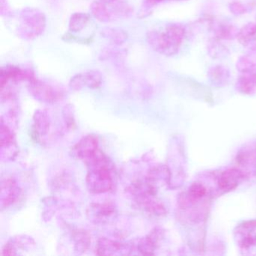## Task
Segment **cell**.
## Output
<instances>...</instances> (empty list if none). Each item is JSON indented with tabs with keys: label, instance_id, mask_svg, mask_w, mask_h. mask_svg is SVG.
I'll use <instances>...</instances> for the list:
<instances>
[{
	"label": "cell",
	"instance_id": "obj_1",
	"mask_svg": "<svg viewBox=\"0 0 256 256\" xmlns=\"http://www.w3.org/2000/svg\"><path fill=\"white\" fill-rule=\"evenodd\" d=\"M186 30L180 24H169L148 31V44L157 53L164 56L178 54L185 40Z\"/></svg>",
	"mask_w": 256,
	"mask_h": 256
},
{
	"label": "cell",
	"instance_id": "obj_2",
	"mask_svg": "<svg viewBox=\"0 0 256 256\" xmlns=\"http://www.w3.org/2000/svg\"><path fill=\"white\" fill-rule=\"evenodd\" d=\"M86 175V186L94 194L108 192L114 187V166L107 156L89 166Z\"/></svg>",
	"mask_w": 256,
	"mask_h": 256
},
{
	"label": "cell",
	"instance_id": "obj_3",
	"mask_svg": "<svg viewBox=\"0 0 256 256\" xmlns=\"http://www.w3.org/2000/svg\"><path fill=\"white\" fill-rule=\"evenodd\" d=\"M92 16L101 22H110L127 18L132 13L126 0H95L91 6Z\"/></svg>",
	"mask_w": 256,
	"mask_h": 256
},
{
	"label": "cell",
	"instance_id": "obj_4",
	"mask_svg": "<svg viewBox=\"0 0 256 256\" xmlns=\"http://www.w3.org/2000/svg\"><path fill=\"white\" fill-rule=\"evenodd\" d=\"M46 18L44 14L35 8H26L20 14L18 34L25 40H34L44 32Z\"/></svg>",
	"mask_w": 256,
	"mask_h": 256
},
{
	"label": "cell",
	"instance_id": "obj_5",
	"mask_svg": "<svg viewBox=\"0 0 256 256\" xmlns=\"http://www.w3.org/2000/svg\"><path fill=\"white\" fill-rule=\"evenodd\" d=\"M101 150L98 146V140L94 134L82 138L72 148L71 154L74 158L84 162L88 166L96 157Z\"/></svg>",
	"mask_w": 256,
	"mask_h": 256
},
{
	"label": "cell",
	"instance_id": "obj_6",
	"mask_svg": "<svg viewBox=\"0 0 256 256\" xmlns=\"http://www.w3.org/2000/svg\"><path fill=\"white\" fill-rule=\"evenodd\" d=\"M29 84L31 94L38 101L55 103L64 98V90L59 86L42 82L36 78Z\"/></svg>",
	"mask_w": 256,
	"mask_h": 256
},
{
	"label": "cell",
	"instance_id": "obj_7",
	"mask_svg": "<svg viewBox=\"0 0 256 256\" xmlns=\"http://www.w3.org/2000/svg\"><path fill=\"white\" fill-rule=\"evenodd\" d=\"M0 142L1 160L6 162L14 160L18 152L14 128L2 120L0 127Z\"/></svg>",
	"mask_w": 256,
	"mask_h": 256
},
{
	"label": "cell",
	"instance_id": "obj_8",
	"mask_svg": "<svg viewBox=\"0 0 256 256\" xmlns=\"http://www.w3.org/2000/svg\"><path fill=\"white\" fill-rule=\"evenodd\" d=\"M88 216L96 224H104L112 221L118 215V210L112 202L94 203L88 209Z\"/></svg>",
	"mask_w": 256,
	"mask_h": 256
},
{
	"label": "cell",
	"instance_id": "obj_9",
	"mask_svg": "<svg viewBox=\"0 0 256 256\" xmlns=\"http://www.w3.org/2000/svg\"><path fill=\"white\" fill-rule=\"evenodd\" d=\"M102 83V76L96 70L84 72L74 76L70 80V88L74 90H80L84 88L96 89Z\"/></svg>",
	"mask_w": 256,
	"mask_h": 256
},
{
	"label": "cell",
	"instance_id": "obj_10",
	"mask_svg": "<svg viewBox=\"0 0 256 256\" xmlns=\"http://www.w3.org/2000/svg\"><path fill=\"white\" fill-rule=\"evenodd\" d=\"M22 190L12 178H7L1 182L0 204L2 209L14 204L20 196Z\"/></svg>",
	"mask_w": 256,
	"mask_h": 256
},
{
	"label": "cell",
	"instance_id": "obj_11",
	"mask_svg": "<svg viewBox=\"0 0 256 256\" xmlns=\"http://www.w3.org/2000/svg\"><path fill=\"white\" fill-rule=\"evenodd\" d=\"M133 248L126 242H118L112 240L108 238H103L98 240L97 244V254L104 256H112V254H128Z\"/></svg>",
	"mask_w": 256,
	"mask_h": 256
},
{
	"label": "cell",
	"instance_id": "obj_12",
	"mask_svg": "<svg viewBox=\"0 0 256 256\" xmlns=\"http://www.w3.org/2000/svg\"><path fill=\"white\" fill-rule=\"evenodd\" d=\"M50 120L48 114L44 110H38L34 116L32 132L37 140L46 138L50 131Z\"/></svg>",
	"mask_w": 256,
	"mask_h": 256
},
{
	"label": "cell",
	"instance_id": "obj_13",
	"mask_svg": "<svg viewBox=\"0 0 256 256\" xmlns=\"http://www.w3.org/2000/svg\"><path fill=\"white\" fill-rule=\"evenodd\" d=\"M238 244L244 248L256 246V221L242 224L236 232Z\"/></svg>",
	"mask_w": 256,
	"mask_h": 256
},
{
	"label": "cell",
	"instance_id": "obj_14",
	"mask_svg": "<svg viewBox=\"0 0 256 256\" xmlns=\"http://www.w3.org/2000/svg\"><path fill=\"white\" fill-rule=\"evenodd\" d=\"M236 40L248 50H256V20L246 24L240 29Z\"/></svg>",
	"mask_w": 256,
	"mask_h": 256
},
{
	"label": "cell",
	"instance_id": "obj_15",
	"mask_svg": "<svg viewBox=\"0 0 256 256\" xmlns=\"http://www.w3.org/2000/svg\"><path fill=\"white\" fill-rule=\"evenodd\" d=\"M35 245V241L31 236L26 235H19V236L12 238L2 248V254L4 256H16L18 248H28Z\"/></svg>",
	"mask_w": 256,
	"mask_h": 256
},
{
	"label": "cell",
	"instance_id": "obj_16",
	"mask_svg": "<svg viewBox=\"0 0 256 256\" xmlns=\"http://www.w3.org/2000/svg\"><path fill=\"white\" fill-rule=\"evenodd\" d=\"M214 38L220 40H233L236 38L239 30L228 22H216L211 25Z\"/></svg>",
	"mask_w": 256,
	"mask_h": 256
},
{
	"label": "cell",
	"instance_id": "obj_17",
	"mask_svg": "<svg viewBox=\"0 0 256 256\" xmlns=\"http://www.w3.org/2000/svg\"><path fill=\"white\" fill-rule=\"evenodd\" d=\"M161 238V230L158 228L154 229L146 238L140 240L138 242V250L143 254H152Z\"/></svg>",
	"mask_w": 256,
	"mask_h": 256
},
{
	"label": "cell",
	"instance_id": "obj_18",
	"mask_svg": "<svg viewBox=\"0 0 256 256\" xmlns=\"http://www.w3.org/2000/svg\"><path fill=\"white\" fill-rule=\"evenodd\" d=\"M236 68L242 74L256 71V50H250L236 60Z\"/></svg>",
	"mask_w": 256,
	"mask_h": 256
},
{
	"label": "cell",
	"instance_id": "obj_19",
	"mask_svg": "<svg viewBox=\"0 0 256 256\" xmlns=\"http://www.w3.org/2000/svg\"><path fill=\"white\" fill-rule=\"evenodd\" d=\"M208 76L214 84H226L230 78V72L227 67L215 65L208 70Z\"/></svg>",
	"mask_w": 256,
	"mask_h": 256
},
{
	"label": "cell",
	"instance_id": "obj_20",
	"mask_svg": "<svg viewBox=\"0 0 256 256\" xmlns=\"http://www.w3.org/2000/svg\"><path fill=\"white\" fill-rule=\"evenodd\" d=\"M236 88L244 94L256 92V71L242 74L236 82Z\"/></svg>",
	"mask_w": 256,
	"mask_h": 256
},
{
	"label": "cell",
	"instance_id": "obj_21",
	"mask_svg": "<svg viewBox=\"0 0 256 256\" xmlns=\"http://www.w3.org/2000/svg\"><path fill=\"white\" fill-rule=\"evenodd\" d=\"M242 178V175L238 170H228L220 176V187L224 191L233 190L238 186Z\"/></svg>",
	"mask_w": 256,
	"mask_h": 256
},
{
	"label": "cell",
	"instance_id": "obj_22",
	"mask_svg": "<svg viewBox=\"0 0 256 256\" xmlns=\"http://www.w3.org/2000/svg\"><path fill=\"white\" fill-rule=\"evenodd\" d=\"M74 250L78 253L84 252L91 244L90 235L84 230H77L72 235Z\"/></svg>",
	"mask_w": 256,
	"mask_h": 256
},
{
	"label": "cell",
	"instance_id": "obj_23",
	"mask_svg": "<svg viewBox=\"0 0 256 256\" xmlns=\"http://www.w3.org/2000/svg\"><path fill=\"white\" fill-rule=\"evenodd\" d=\"M208 49L210 56L212 58H224L228 54L227 48L216 38L208 42Z\"/></svg>",
	"mask_w": 256,
	"mask_h": 256
},
{
	"label": "cell",
	"instance_id": "obj_24",
	"mask_svg": "<svg viewBox=\"0 0 256 256\" xmlns=\"http://www.w3.org/2000/svg\"><path fill=\"white\" fill-rule=\"evenodd\" d=\"M90 20L88 14L84 13H76L72 16L70 22V30L72 32H79L84 29Z\"/></svg>",
	"mask_w": 256,
	"mask_h": 256
},
{
	"label": "cell",
	"instance_id": "obj_25",
	"mask_svg": "<svg viewBox=\"0 0 256 256\" xmlns=\"http://www.w3.org/2000/svg\"><path fill=\"white\" fill-rule=\"evenodd\" d=\"M228 8L232 14L240 16L246 14L250 11V7L240 1H234L229 4Z\"/></svg>",
	"mask_w": 256,
	"mask_h": 256
},
{
	"label": "cell",
	"instance_id": "obj_26",
	"mask_svg": "<svg viewBox=\"0 0 256 256\" xmlns=\"http://www.w3.org/2000/svg\"><path fill=\"white\" fill-rule=\"evenodd\" d=\"M64 114V119L65 120L66 125L68 128H74L76 126V121H74V110H73L72 106L68 104L62 110Z\"/></svg>",
	"mask_w": 256,
	"mask_h": 256
},
{
	"label": "cell",
	"instance_id": "obj_27",
	"mask_svg": "<svg viewBox=\"0 0 256 256\" xmlns=\"http://www.w3.org/2000/svg\"><path fill=\"white\" fill-rule=\"evenodd\" d=\"M168 1H185V0H145V5L146 8H150L162 2H168Z\"/></svg>",
	"mask_w": 256,
	"mask_h": 256
},
{
	"label": "cell",
	"instance_id": "obj_28",
	"mask_svg": "<svg viewBox=\"0 0 256 256\" xmlns=\"http://www.w3.org/2000/svg\"></svg>",
	"mask_w": 256,
	"mask_h": 256
}]
</instances>
